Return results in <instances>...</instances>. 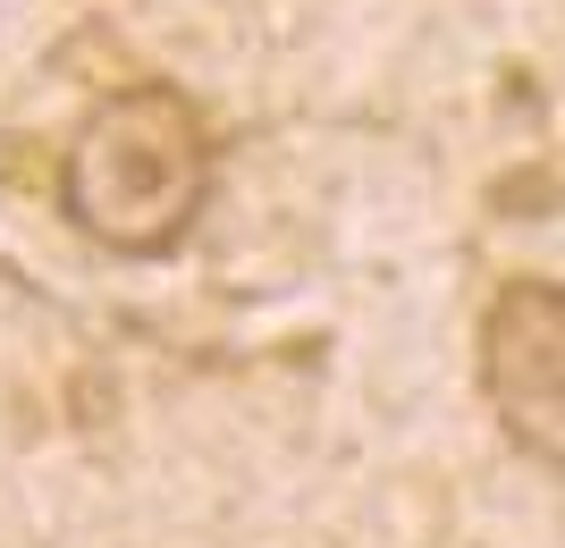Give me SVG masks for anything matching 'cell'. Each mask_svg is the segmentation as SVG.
<instances>
[{
	"label": "cell",
	"mask_w": 565,
	"mask_h": 548,
	"mask_svg": "<svg viewBox=\"0 0 565 548\" xmlns=\"http://www.w3.org/2000/svg\"><path fill=\"white\" fill-rule=\"evenodd\" d=\"M212 169H220V143L203 127V110L161 76H136L76 119L68 152H60V212L94 245L127 254V262H152L203 219Z\"/></svg>",
	"instance_id": "obj_1"
},
{
	"label": "cell",
	"mask_w": 565,
	"mask_h": 548,
	"mask_svg": "<svg viewBox=\"0 0 565 548\" xmlns=\"http://www.w3.org/2000/svg\"><path fill=\"white\" fill-rule=\"evenodd\" d=\"M472 388L523 455L565 473V287L498 279L472 321Z\"/></svg>",
	"instance_id": "obj_2"
}]
</instances>
